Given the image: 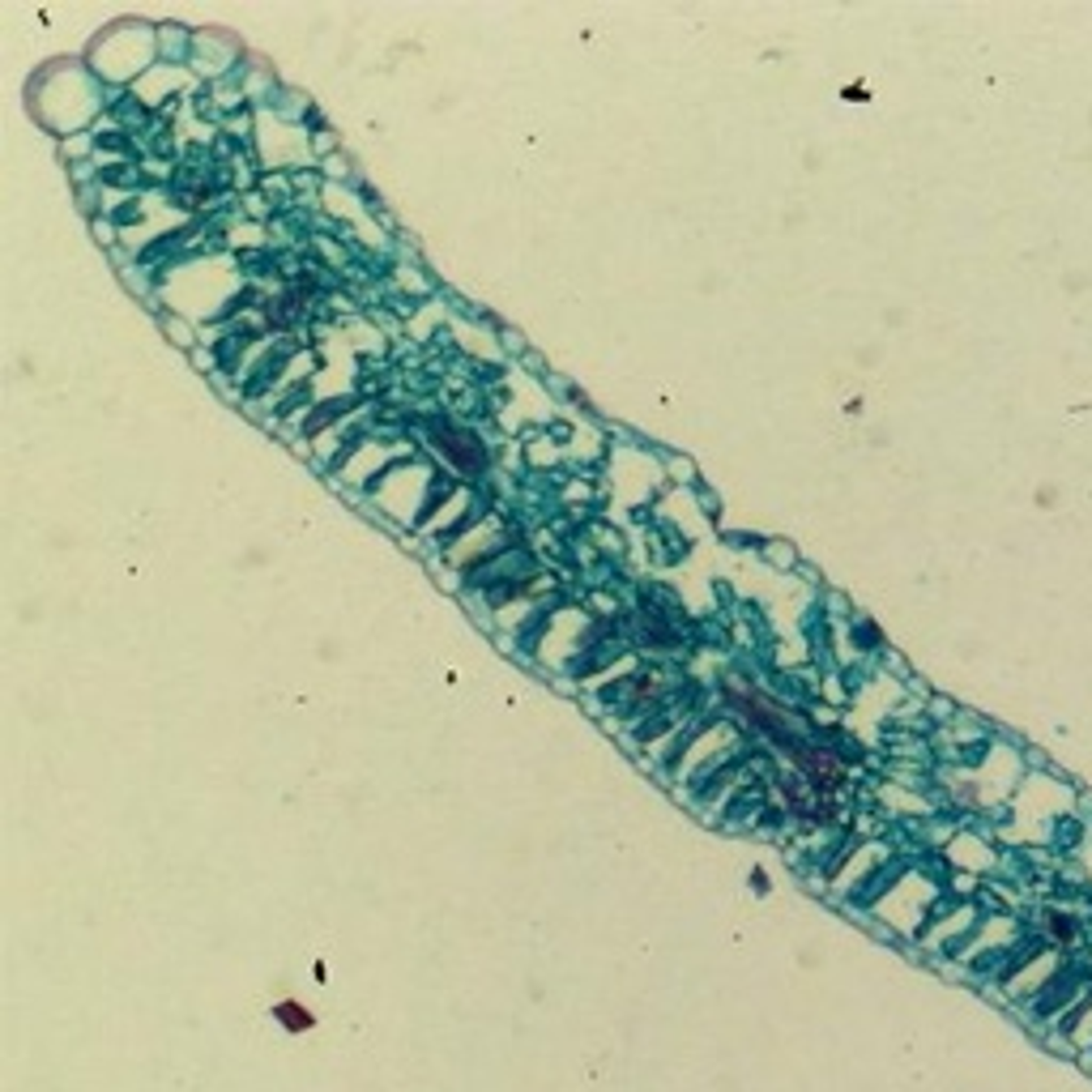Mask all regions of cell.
I'll list each match as a JSON object with an SVG mask.
<instances>
[{
    "label": "cell",
    "mask_w": 1092,
    "mask_h": 1092,
    "mask_svg": "<svg viewBox=\"0 0 1092 1092\" xmlns=\"http://www.w3.org/2000/svg\"><path fill=\"white\" fill-rule=\"evenodd\" d=\"M273 1016H278V1020H291V1024H286L291 1033L311 1029V1011H299L295 1003H278V1011H273Z\"/></svg>",
    "instance_id": "7a4b0ae2"
},
{
    "label": "cell",
    "mask_w": 1092,
    "mask_h": 1092,
    "mask_svg": "<svg viewBox=\"0 0 1092 1092\" xmlns=\"http://www.w3.org/2000/svg\"><path fill=\"white\" fill-rule=\"evenodd\" d=\"M432 440H436V448L444 452V457L457 465V470H465V474H474V470H483V465H487L483 440H478L474 432H465V427L436 423V427H432Z\"/></svg>",
    "instance_id": "6da1fadb"
}]
</instances>
